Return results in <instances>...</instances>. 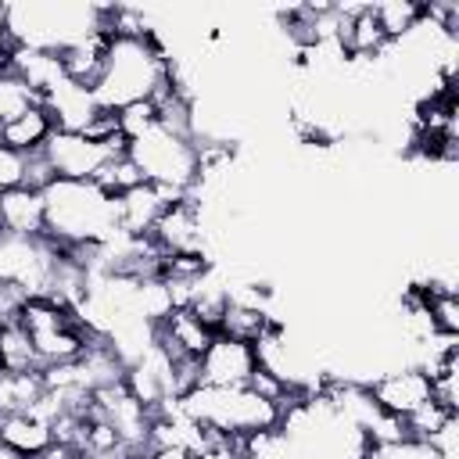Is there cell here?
<instances>
[{
    "mask_svg": "<svg viewBox=\"0 0 459 459\" xmlns=\"http://www.w3.org/2000/svg\"><path fill=\"white\" fill-rule=\"evenodd\" d=\"M47 240L57 247H104L118 237L115 197L104 194L93 179H50L43 186Z\"/></svg>",
    "mask_w": 459,
    "mask_h": 459,
    "instance_id": "cell-1",
    "label": "cell"
},
{
    "mask_svg": "<svg viewBox=\"0 0 459 459\" xmlns=\"http://www.w3.org/2000/svg\"><path fill=\"white\" fill-rule=\"evenodd\" d=\"M169 86V54L154 36H111L93 97L104 111L154 100Z\"/></svg>",
    "mask_w": 459,
    "mask_h": 459,
    "instance_id": "cell-2",
    "label": "cell"
},
{
    "mask_svg": "<svg viewBox=\"0 0 459 459\" xmlns=\"http://www.w3.org/2000/svg\"><path fill=\"white\" fill-rule=\"evenodd\" d=\"M179 412L194 420L204 430H215L222 437L244 441L258 430L280 427V405L262 398L255 387H190L183 398H176Z\"/></svg>",
    "mask_w": 459,
    "mask_h": 459,
    "instance_id": "cell-3",
    "label": "cell"
},
{
    "mask_svg": "<svg viewBox=\"0 0 459 459\" xmlns=\"http://www.w3.org/2000/svg\"><path fill=\"white\" fill-rule=\"evenodd\" d=\"M126 158L136 165V172L151 186H161V190H172V194H194V186H197L201 151H197L194 136L154 126L140 140L126 143Z\"/></svg>",
    "mask_w": 459,
    "mask_h": 459,
    "instance_id": "cell-4",
    "label": "cell"
},
{
    "mask_svg": "<svg viewBox=\"0 0 459 459\" xmlns=\"http://www.w3.org/2000/svg\"><path fill=\"white\" fill-rule=\"evenodd\" d=\"M115 154H126V140L100 143V140H90L86 133H65V129H54L39 151L54 179H75V183L93 179Z\"/></svg>",
    "mask_w": 459,
    "mask_h": 459,
    "instance_id": "cell-5",
    "label": "cell"
},
{
    "mask_svg": "<svg viewBox=\"0 0 459 459\" xmlns=\"http://www.w3.org/2000/svg\"><path fill=\"white\" fill-rule=\"evenodd\" d=\"M369 402L384 412V416H394V420H405L409 412H416L420 405H427L434 398L430 391V377L420 362H405V366H394V369H384L380 377L366 380L362 384Z\"/></svg>",
    "mask_w": 459,
    "mask_h": 459,
    "instance_id": "cell-6",
    "label": "cell"
},
{
    "mask_svg": "<svg viewBox=\"0 0 459 459\" xmlns=\"http://www.w3.org/2000/svg\"><path fill=\"white\" fill-rule=\"evenodd\" d=\"M258 369L255 344L215 333L208 351L197 359V384L204 387H244Z\"/></svg>",
    "mask_w": 459,
    "mask_h": 459,
    "instance_id": "cell-7",
    "label": "cell"
},
{
    "mask_svg": "<svg viewBox=\"0 0 459 459\" xmlns=\"http://www.w3.org/2000/svg\"><path fill=\"white\" fill-rule=\"evenodd\" d=\"M0 452L11 459H47L54 452V430L32 409L0 412Z\"/></svg>",
    "mask_w": 459,
    "mask_h": 459,
    "instance_id": "cell-8",
    "label": "cell"
},
{
    "mask_svg": "<svg viewBox=\"0 0 459 459\" xmlns=\"http://www.w3.org/2000/svg\"><path fill=\"white\" fill-rule=\"evenodd\" d=\"M47 233V215H43V190L32 186H11L0 194V237H18V240H39Z\"/></svg>",
    "mask_w": 459,
    "mask_h": 459,
    "instance_id": "cell-9",
    "label": "cell"
},
{
    "mask_svg": "<svg viewBox=\"0 0 459 459\" xmlns=\"http://www.w3.org/2000/svg\"><path fill=\"white\" fill-rule=\"evenodd\" d=\"M154 341L172 355V359H201L208 344L215 341V330H208L190 308H172L158 326Z\"/></svg>",
    "mask_w": 459,
    "mask_h": 459,
    "instance_id": "cell-10",
    "label": "cell"
},
{
    "mask_svg": "<svg viewBox=\"0 0 459 459\" xmlns=\"http://www.w3.org/2000/svg\"><path fill=\"white\" fill-rule=\"evenodd\" d=\"M43 108L50 111L54 126L65 129V133H86L93 126V118L104 111L93 97V90L86 86H75L68 79H61L50 93H43Z\"/></svg>",
    "mask_w": 459,
    "mask_h": 459,
    "instance_id": "cell-11",
    "label": "cell"
},
{
    "mask_svg": "<svg viewBox=\"0 0 459 459\" xmlns=\"http://www.w3.org/2000/svg\"><path fill=\"white\" fill-rule=\"evenodd\" d=\"M108 39H111L108 29H97V32H90V36H82V39L61 47V50H57V61H61L65 79L75 82V86L93 90V82H97V75H100V68H104Z\"/></svg>",
    "mask_w": 459,
    "mask_h": 459,
    "instance_id": "cell-12",
    "label": "cell"
},
{
    "mask_svg": "<svg viewBox=\"0 0 459 459\" xmlns=\"http://www.w3.org/2000/svg\"><path fill=\"white\" fill-rule=\"evenodd\" d=\"M54 129H57V126H54L50 111H47L43 104H32V108H25L22 115H14L11 122L0 126V143H4L7 151L22 154V158H32V154L43 151V143L50 140Z\"/></svg>",
    "mask_w": 459,
    "mask_h": 459,
    "instance_id": "cell-13",
    "label": "cell"
},
{
    "mask_svg": "<svg viewBox=\"0 0 459 459\" xmlns=\"http://www.w3.org/2000/svg\"><path fill=\"white\" fill-rule=\"evenodd\" d=\"M369 7H373V18H377L387 43H402L423 22V4L420 0H384V4H369Z\"/></svg>",
    "mask_w": 459,
    "mask_h": 459,
    "instance_id": "cell-14",
    "label": "cell"
},
{
    "mask_svg": "<svg viewBox=\"0 0 459 459\" xmlns=\"http://www.w3.org/2000/svg\"><path fill=\"white\" fill-rule=\"evenodd\" d=\"M0 366H4V373H39L43 369L36 359L32 337L18 319L0 323Z\"/></svg>",
    "mask_w": 459,
    "mask_h": 459,
    "instance_id": "cell-15",
    "label": "cell"
},
{
    "mask_svg": "<svg viewBox=\"0 0 459 459\" xmlns=\"http://www.w3.org/2000/svg\"><path fill=\"white\" fill-rule=\"evenodd\" d=\"M39 373H0V412H25L43 398Z\"/></svg>",
    "mask_w": 459,
    "mask_h": 459,
    "instance_id": "cell-16",
    "label": "cell"
},
{
    "mask_svg": "<svg viewBox=\"0 0 459 459\" xmlns=\"http://www.w3.org/2000/svg\"><path fill=\"white\" fill-rule=\"evenodd\" d=\"M158 126V104L154 100H136V104H126L115 111V129L126 143L140 140L143 133H151Z\"/></svg>",
    "mask_w": 459,
    "mask_h": 459,
    "instance_id": "cell-17",
    "label": "cell"
},
{
    "mask_svg": "<svg viewBox=\"0 0 459 459\" xmlns=\"http://www.w3.org/2000/svg\"><path fill=\"white\" fill-rule=\"evenodd\" d=\"M32 104H43V97H39L25 79H18L14 72H4V75H0V126L11 122L14 115H22V111L32 108Z\"/></svg>",
    "mask_w": 459,
    "mask_h": 459,
    "instance_id": "cell-18",
    "label": "cell"
},
{
    "mask_svg": "<svg viewBox=\"0 0 459 459\" xmlns=\"http://www.w3.org/2000/svg\"><path fill=\"white\" fill-rule=\"evenodd\" d=\"M93 183L104 190V194H111V197H122V194H129L133 186H140L143 183V176L136 172V165L126 158V154H115L97 176H93Z\"/></svg>",
    "mask_w": 459,
    "mask_h": 459,
    "instance_id": "cell-19",
    "label": "cell"
},
{
    "mask_svg": "<svg viewBox=\"0 0 459 459\" xmlns=\"http://www.w3.org/2000/svg\"><path fill=\"white\" fill-rule=\"evenodd\" d=\"M240 455L244 459H294V452H290V445H287V437H283L280 427L258 430V434L244 437L240 441Z\"/></svg>",
    "mask_w": 459,
    "mask_h": 459,
    "instance_id": "cell-20",
    "label": "cell"
},
{
    "mask_svg": "<svg viewBox=\"0 0 459 459\" xmlns=\"http://www.w3.org/2000/svg\"><path fill=\"white\" fill-rule=\"evenodd\" d=\"M25 169H29V158L7 151L0 143V190H11V186H22L25 183Z\"/></svg>",
    "mask_w": 459,
    "mask_h": 459,
    "instance_id": "cell-21",
    "label": "cell"
},
{
    "mask_svg": "<svg viewBox=\"0 0 459 459\" xmlns=\"http://www.w3.org/2000/svg\"><path fill=\"white\" fill-rule=\"evenodd\" d=\"M0 373H4V366H0Z\"/></svg>",
    "mask_w": 459,
    "mask_h": 459,
    "instance_id": "cell-22",
    "label": "cell"
},
{
    "mask_svg": "<svg viewBox=\"0 0 459 459\" xmlns=\"http://www.w3.org/2000/svg\"><path fill=\"white\" fill-rule=\"evenodd\" d=\"M0 194H4V190H0Z\"/></svg>",
    "mask_w": 459,
    "mask_h": 459,
    "instance_id": "cell-23",
    "label": "cell"
}]
</instances>
